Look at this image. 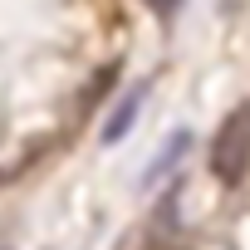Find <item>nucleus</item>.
<instances>
[{
    "instance_id": "obj_1",
    "label": "nucleus",
    "mask_w": 250,
    "mask_h": 250,
    "mask_svg": "<svg viewBox=\"0 0 250 250\" xmlns=\"http://www.w3.org/2000/svg\"><path fill=\"white\" fill-rule=\"evenodd\" d=\"M250 167V103H240L216 133V147H211V172L221 182H235L240 172Z\"/></svg>"
},
{
    "instance_id": "obj_2",
    "label": "nucleus",
    "mask_w": 250,
    "mask_h": 250,
    "mask_svg": "<svg viewBox=\"0 0 250 250\" xmlns=\"http://www.w3.org/2000/svg\"><path fill=\"white\" fill-rule=\"evenodd\" d=\"M143 83L138 88H128V93H123V103L108 113V123H103V143H118V138H128L133 133V123H138V113H143Z\"/></svg>"
},
{
    "instance_id": "obj_3",
    "label": "nucleus",
    "mask_w": 250,
    "mask_h": 250,
    "mask_svg": "<svg viewBox=\"0 0 250 250\" xmlns=\"http://www.w3.org/2000/svg\"><path fill=\"white\" fill-rule=\"evenodd\" d=\"M182 152H187V133H177V138L167 143V152H162V157L152 162V182H157V177H167V167H172V162H177Z\"/></svg>"
},
{
    "instance_id": "obj_4",
    "label": "nucleus",
    "mask_w": 250,
    "mask_h": 250,
    "mask_svg": "<svg viewBox=\"0 0 250 250\" xmlns=\"http://www.w3.org/2000/svg\"><path fill=\"white\" fill-rule=\"evenodd\" d=\"M177 5H182V0H152V10H157V15H172Z\"/></svg>"
}]
</instances>
